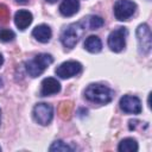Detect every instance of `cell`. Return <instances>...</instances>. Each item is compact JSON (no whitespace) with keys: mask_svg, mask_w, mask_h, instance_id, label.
<instances>
[{"mask_svg":"<svg viewBox=\"0 0 152 152\" xmlns=\"http://www.w3.org/2000/svg\"><path fill=\"white\" fill-rule=\"evenodd\" d=\"M114 91L102 83H91L84 90V97L94 103L106 104L113 100Z\"/></svg>","mask_w":152,"mask_h":152,"instance_id":"cell-1","label":"cell"},{"mask_svg":"<svg viewBox=\"0 0 152 152\" xmlns=\"http://www.w3.org/2000/svg\"><path fill=\"white\" fill-rule=\"evenodd\" d=\"M52 62L53 57L50 53H38L25 63V69L31 77H38Z\"/></svg>","mask_w":152,"mask_h":152,"instance_id":"cell-2","label":"cell"},{"mask_svg":"<svg viewBox=\"0 0 152 152\" xmlns=\"http://www.w3.org/2000/svg\"><path fill=\"white\" fill-rule=\"evenodd\" d=\"M84 32V26L82 23H72L68 25L61 33V42L64 48L72 49L80 40Z\"/></svg>","mask_w":152,"mask_h":152,"instance_id":"cell-3","label":"cell"},{"mask_svg":"<svg viewBox=\"0 0 152 152\" xmlns=\"http://www.w3.org/2000/svg\"><path fill=\"white\" fill-rule=\"evenodd\" d=\"M128 34V31L126 27L120 26L112 31L107 38L108 48L114 52H120L126 46V37Z\"/></svg>","mask_w":152,"mask_h":152,"instance_id":"cell-4","label":"cell"},{"mask_svg":"<svg viewBox=\"0 0 152 152\" xmlns=\"http://www.w3.org/2000/svg\"><path fill=\"white\" fill-rule=\"evenodd\" d=\"M32 115L33 119L37 124L42 125V126H48L53 118V108L51 104L42 102V103H37L33 107L32 110Z\"/></svg>","mask_w":152,"mask_h":152,"instance_id":"cell-5","label":"cell"},{"mask_svg":"<svg viewBox=\"0 0 152 152\" xmlns=\"http://www.w3.org/2000/svg\"><path fill=\"white\" fill-rule=\"evenodd\" d=\"M135 10L137 5L132 0H116V2L114 4L113 12L118 20L126 21L135 13Z\"/></svg>","mask_w":152,"mask_h":152,"instance_id":"cell-6","label":"cell"},{"mask_svg":"<svg viewBox=\"0 0 152 152\" xmlns=\"http://www.w3.org/2000/svg\"><path fill=\"white\" fill-rule=\"evenodd\" d=\"M137 39H138V45H139V52L142 55H147L151 51V46H152L151 30L147 24H140L138 26Z\"/></svg>","mask_w":152,"mask_h":152,"instance_id":"cell-7","label":"cell"},{"mask_svg":"<svg viewBox=\"0 0 152 152\" xmlns=\"http://www.w3.org/2000/svg\"><path fill=\"white\" fill-rule=\"evenodd\" d=\"M82 70V64L77 61H66L62 64H59L55 72L61 78H70L76 75H78Z\"/></svg>","mask_w":152,"mask_h":152,"instance_id":"cell-8","label":"cell"},{"mask_svg":"<svg viewBox=\"0 0 152 152\" xmlns=\"http://www.w3.org/2000/svg\"><path fill=\"white\" fill-rule=\"evenodd\" d=\"M119 106L127 114H140L142 110L140 99L134 95H124L119 101Z\"/></svg>","mask_w":152,"mask_h":152,"instance_id":"cell-9","label":"cell"},{"mask_svg":"<svg viewBox=\"0 0 152 152\" xmlns=\"http://www.w3.org/2000/svg\"><path fill=\"white\" fill-rule=\"evenodd\" d=\"M40 86V96H50L61 91V83L55 77L44 78Z\"/></svg>","mask_w":152,"mask_h":152,"instance_id":"cell-10","label":"cell"},{"mask_svg":"<svg viewBox=\"0 0 152 152\" xmlns=\"http://www.w3.org/2000/svg\"><path fill=\"white\" fill-rule=\"evenodd\" d=\"M32 20H33V15L27 10H19L14 14V24L20 31H24L25 28H27L31 25Z\"/></svg>","mask_w":152,"mask_h":152,"instance_id":"cell-11","label":"cell"},{"mask_svg":"<svg viewBox=\"0 0 152 152\" xmlns=\"http://www.w3.org/2000/svg\"><path fill=\"white\" fill-rule=\"evenodd\" d=\"M32 36L36 40H38L39 43H48L51 39L52 36V31L50 28V26L45 25V24H40L37 25L33 31H32Z\"/></svg>","mask_w":152,"mask_h":152,"instance_id":"cell-12","label":"cell"},{"mask_svg":"<svg viewBox=\"0 0 152 152\" xmlns=\"http://www.w3.org/2000/svg\"><path fill=\"white\" fill-rule=\"evenodd\" d=\"M80 10L78 0H63L59 5V13L64 17H71Z\"/></svg>","mask_w":152,"mask_h":152,"instance_id":"cell-13","label":"cell"},{"mask_svg":"<svg viewBox=\"0 0 152 152\" xmlns=\"http://www.w3.org/2000/svg\"><path fill=\"white\" fill-rule=\"evenodd\" d=\"M84 49L90 53H97L102 50V42L97 36H89L84 40Z\"/></svg>","mask_w":152,"mask_h":152,"instance_id":"cell-14","label":"cell"},{"mask_svg":"<svg viewBox=\"0 0 152 152\" xmlns=\"http://www.w3.org/2000/svg\"><path fill=\"white\" fill-rule=\"evenodd\" d=\"M138 142L133 138H125L119 142L118 150L120 152H137L138 151Z\"/></svg>","mask_w":152,"mask_h":152,"instance_id":"cell-15","label":"cell"},{"mask_svg":"<svg viewBox=\"0 0 152 152\" xmlns=\"http://www.w3.org/2000/svg\"><path fill=\"white\" fill-rule=\"evenodd\" d=\"M87 19H88V27H89V30H97V28L102 27L103 24H104L103 19L101 17H99V15H89Z\"/></svg>","mask_w":152,"mask_h":152,"instance_id":"cell-16","label":"cell"},{"mask_svg":"<svg viewBox=\"0 0 152 152\" xmlns=\"http://www.w3.org/2000/svg\"><path fill=\"white\" fill-rule=\"evenodd\" d=\"M49 151H63V152H66V151H72V148L66 145L64 141L62 140H56L52 142V145L49 147Z\"/></svg>","mask_w":152,"mask_h":152,"instance_id":"cell-17","label":"cell"},{"mask_svg":"<svg viewBox=\"0 0 152 152\" xmlns=\"http://www.w3.org/2000/svg\"><path fill=\"white\" fill-rule=\"evenodd\" d=\"M15 38V33L11 28H0V42L8 43Z\"/></svg>","mask_w":152,"mask_h":152,"instance_id":"cell-18","label":"cell"},{"mask_svg":"<svg viewBox=\"0 0 152 152\" xmlns=\"http://www.w3.org/2000/svg\"><path fill=\"white\" fill-rule=\"evenodd\" d=\"M8 20V10L5 5H0V21L6 23Z\"/></svg>","mask_w":152,"mask_h":152,"instance_id":"cell-19","label":"cell"},{"mask_svg":"<svg viewBox=\"0 0 152 152\" xmlns=\"http://www.w3.org/2000/svg\"><path fill=\"white\" fill-rule=\"evenodd\" d=\"M62 107L64 108V110H61V114L64 116V114L66 113V114H69L70 113V108H71V106H70V103H62Z\"/></svg>","mask_w":152,"mask_h":152,"instance_id":"cell-20","label":"cell"},{"mask_svg":"<svg viewBox=\"0 0 152 152\" xmlns=\"http://www.w3.org/2000/svg\"><path fill=\"white\" fill-rule=\"evenodd\" d=\"M18 4H27L28 2V0H15Z\"/></svg>","mask_w":152,"mask_h":152,"instance_id":"cell-21","label":"cell"},{"mask_svg":"<svg viewBox=\"0 0 152 152\" xmlns=\"http://www.w3.org/2000/svg\"><path fill=\"white\" fill-rule=\"evenodd\" d=\"M4 64V57H2V55L0 53V66Z\"/></svg>","mask_w":152,"mask_h":152,"instance_id":"cell-22","label":"cell"},{"mask_svg":"<svg viewBox=\"0 0 152 152\" xmlns=\"http://www.w3.org/2000/svg\"><path fill=\"white\" fill-rule=\"evenodd\" d=\"M46 2H50V4H53V2H56L57 0H45Z\"/></svg>","mask_w":152,"mask_h":152,"instance_id":"cell-23","label":"cell"},{"mask_svg":"<svg viewBox=\"0 0 152 152\" xmlns=\"http://www.w3.org/2000/svg\"><path fill=\"white\" fill-rule=\"evenodd\" d=\"M2 86H4V81H2V78L0 77V88H1Z\"/></svg>","mask_w":152,"mask_h":152,"instance_id":"cell-24","label":"cell"},{"mask_svg":"<svg viewBox=\"0 0 152 152\" xmlns=\"http://www.w3.org/2000/svg\"><path fill=\"white\" fill-rule=\"evenodd\" d=\"M0 122H1V110H0Z\"/></svg>","mask_w":152,"mask_h":152,"instance_id":"cell-25","label":"cell"},{"mask_svg":"<svg viewBox=\"0 0 152 152\" xmlns=\"http://www.w3.org/2000/svg\"><path fill=\"white\" fill-rule=\"evenodd\" d=\"M0 151H1V147H0Z\"/></svg>","mask_w":152,"mask_h":152,"instance_id":"cell-26","label":"cell"}]
</instances>
